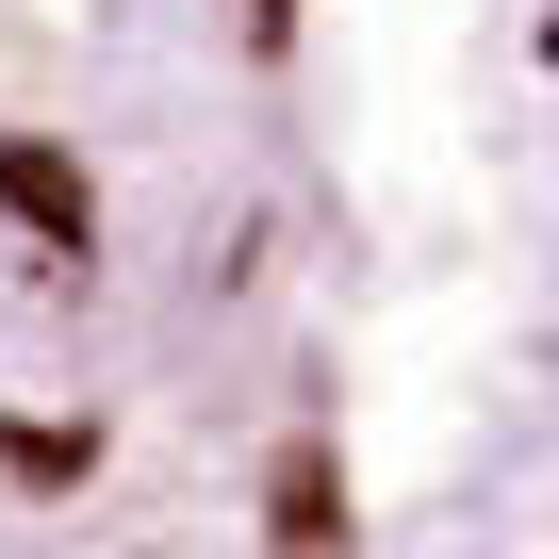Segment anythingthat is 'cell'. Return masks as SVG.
I'll return each mask as SVG.
<instances>
[{
    "mask_svg": "<svg viewBox=\"0 0 559 559\" xmlns=\"http://www.w3.org/2000/svg\"><path fill=\"white\" fill-rule=\"evenodd\" d=\"M297 0H0V559H346Z\"/></svg>",
    "mask_w": 559,
    "mask_h": 559,
    "instance_id": "obj_1",
    "label": "cell"
}]
</instances>
